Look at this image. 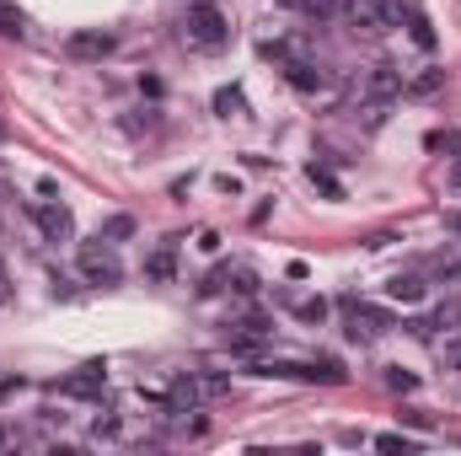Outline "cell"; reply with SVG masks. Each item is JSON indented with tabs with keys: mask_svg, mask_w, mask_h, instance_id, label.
<instances>
[{
	"mask_svg": "<svg viewBox=\"0 0 461 456\" xmlns=\"http://www.w3.org/2000/svg\"><path fill=\"white\" fill-rule=\"evenodd\" d=\"M183 32H188V43H193V48H204V54H220V48L231 43V22H226V11H220V5H209V0L188 5Z\"/></svg>",
	"mask_w": 461,
	"mask_h": 456,
	"instance_id": "cell-1",
	"label": "cell"
},
{
	"mask_svg": "<svg viewBox=\"0 0 461 456\" xmlns=\"http://www.w3.org/2000/svg\"><path fill=\"white\" fill-rule=\"evenodd\" d=\"M75 263H81V280H86V285H102V290H107V285H118V280H124L118 258H113L107 247H97V242H86Z\"/></svg>",
	"mask_w": 461,
	"mask_h": 456,
	"instance_id": "cell-2",
	"label": "cell"
},
{
	"mask_svg": "<svg viewBox=\"0 0 461 456\" xmlns=\"http://www.w3.org/2000/svg\"><path fill=\"white\" fill-rule=\"evenodd\" d=\"M113 48H118V38H113V32H102V27H81V32H70V38H64V54H70V59H81V65L107 59Z\"/></svg>",
	"mask_w": 461,
	"mask_h": 456,
	"instance_id": "cell-3",
	"label": "cell"
},
{
	"mask_svg": "<svg viewBox=\"0 0 461 456\" xmlns=\"http://www.w3.org/2000/svg\"><path fill=\"white\" fill-rule=\"evenodd\" d=\"M344 312H349V328H344V333H349L354 344H371V339H381V333L392 328V317H387L381 306H360V301H344Z\"/></svg>",
	"mask_w": 461,
	"mask_h": 456,
	"instance_id": "cell-4",
	"label": "cell"
},
{
	"mask_svg": "<svg viewBox=\"0 0 461 456\" xmlns=\"http://www.w3.org/2000/svg\"><path fill=\"white\" fill-rule=\"evenodd\" d=\"M32 220H38V231H43L48 242H70V237H75V215H70L59 199H43V204H32Z\"/></svg>",
	"mask_w": 461,
	"mask_h": 456,
	"instance_id": "cell-5",
	"label": "cell"
},
{
	"mask_svg": "<svg viewBox=\"0 0 461 456\" xmlns=\"http://www.w3.org/2000/svg\"><path fill=\"white\" fill-rule=\"evenodd\" d=\"M102 387H107V366H102V360H86L75 376L59 382V392H70V398H97Z\"/></svg>",
	"mask_w": 461,
	"mask_h": 456,
	"instance_id": "cell-6",
	"label": "cell"
},
{
	"mask_svg": "<svg viewBox=\"0 0 461 456\" xmlns=\"http://www.w3.org/2000/svg\"><path fill=\"white\" fill-rule=\"evenodd\" d=\"M365 91H371V102H392V97H403V91H408V81H403V70H397V65H376V70L365 75Z\"/></svg>",
	"mask_w": 461,
	"mask_h": 456,
	"instance_id": "cell-7",
	"label": "cell"
},
{
	"mask_svg": "<svg viewBox=\"0 0 461 456\" xmlns=\"http://www.w3.org/2000/svg\"><path fill=\"white\" fill-rule=\"evenodd\" d=\"M285 81H290L295 91H306V97H312V91H328V70H317L312 59H295V54L285 59Z\"/></svg>",
	"mask_w": 461,
	"mask_h": 456,
	"instance_id": "cell-8",
	"label": "cell"
},
{
	"mask_svg": "<svg viewBox=\"0 0 461 456\" xmlns=\"http://www.w3.org/2000/svg\"><path fill=\"white\" fill-rule=\"evenodd\" d=\"M145 280H156V285L177 280V247H172V242H161V247L145 258Z\"/></svg>",
	"mask_w": 461,
	"mask_h": 456,
	"instance_id": "cell-9",
	"label": "cell"
},
{
	"mask_svg": "<svg viewBox=\"0 0 461 456\" xmlns=\"http://www.w3.org/2000/svg\"><path fill=\"white\" fill-rule=\"evenodd\" d=\"M344 16L360 27V32H381V0H344Z\"/></svg>",
	"mask_w": 461,
	"mask_h": 456,
	"instance_id": "cell-10",
	"label": "cell"
},
{
	"mask_svg": "<svg viewBox=\"0 0 461 456\" xmlns=\"http://www.w3.org/2000/svg\"><path fill=\"white\" fill-rule=\"evenodd\" d=\"M306 371H312V382H322V387H344V382H349V371H344L338 355H317Z\"/></svg>",
	"mask_w": 461,
	"mask_h": 456,
	"instance_id": "cell-11",
	"label": "cell"
},
{
	"mask_svg": "<svg viewBox=\"0 0 461 456\" xmlns=\"http://www.w3.org/2000/svg\"><path fill=\"white\" fill-rule=\"evenodd\" d=\"M403 27H408V38H414V48H424V54H435V43H440V38H435V22L424 16V5H419V11H414V16H408Z\"/></svg>",
	"mask_w": 461,
	"mask_h": 456,
	"instance_id": "cell-12",
	"label": "cell"
},
{
	"mask_svg": "<svg viewBox=\"0 0 461 456\" xmlns=\"http://www.w3.org/2000/svg\"><path fill=\"white\" fill-rule=\"evenodd\" d=\"M387 296L414 306V301H424V280H419V274H397V280H387Z\"/></svg>",
	"mask_w": 461,
	"mask_h": 456,
	"instance_id": "cell-13",
	"label": "cell"
},
{
	"mask_svg": "<svg viewBox=\"0 0 461 456\" xmlns=\"http://www.w3.org/2000/svg\"><path fill=\"white\" fill-rule=\"evenodd\" d=\"M129 237H134V215H107L102 231H97V242H107V247L113 242H129Z\"/></svg>",
	"mask_w": 461,
	"mask_h": 456,
	"instance_id": "cell-14",
	"label": "cell"
},
{
	"mask_svg": "<svg viewBox=\"0 0 461 456\" xmlns=\"http://www.w3.org/2000/svg\"><path fill=\"white\" fill-rule=\"evenodd\" d=\"M215 113H220V118H242V113H247V97H242L236 86H220V91H215Z\"/></svg>",
	"mask_w": 461,
	"mask_h": 456,
	"instance_id": "cell-15",
	"label": "cell"
},
{
	"mask_svg": "<svg viewBox=\"0 0 461 456\" xmlns=\"http://www.w3.org/2000/svg\"><path fill=\"white\" fill-rule=\"evenodd\" d=\"M306 177H312V188H322L328 199H344V183H338L328 167H317V161H312V167H306Z\"/></svg>",
	"mask_w": 461,
	"mask_h": 456,
	"instance_id": "cell-16",
	"label": "cell"
},
{
	"mask_svg": "<svg viewBox=\"0 0 461 456\" xmlns=\"http://www.w3.org/2000/svg\"><path fill=\"white\" fill-rule=\"evenodd\" d=\"M414 11H419V0H381V22L387 27H403Z\"/></svg>",
	"mask_w": 461,
	"mask_h": 456,
	"instance_id": "cell-17",
	"label": "cell"
},
{
	"mask_svg": "<svg viewBox=\"0 0 461 456\" xmlns=\"http://www.w3.org/2000/svg\"><path fill=\"white\" fill-rule=\"evenodd\" d=\"M226 285H231L236 296H258V274H252V269H242V263H236V269H226Z\"/></svg>",
	"mask_w": 461,
	"mask_h": 456,
	"instance_id": "cell-18",
	"label": "cell"
},
{
	"mask_svg": "<svg viewBox=\"0 0 461 456\" xmlns=\"http://www.w3.org/2000/svg\"><path fill=\"white\" fill-rule=\"evenodd\" d=\"M295 317L322 328V323H328V301H322V296H306V301H295Z\"/></svg>",
	"mask_w": 461,
	"mask_h": 456,
	"instance_id": "cell-19",
	"label": "cell"
},
{
	"mask_svg": "<svg viewBox=\"0 0 461 456\" xmlns=\"http://www.w3.org/2000/svg\"><path fill=\"white\" fill-rule=\"evenodd\" d=\"M387 387H392L397 398H408V392H419V376L403 371V366H387Z\"/></svg>",
	"mask_w": 461,
	"mask_h": 456,
	"instance_id": "cell-20",
	"label": "cell"
},
{
	"mask_svg": "<svg viewBox=\"0 0 461 456\" xmlns=\"http://www.w3.org/2000/svg\"><path fill=\"white\" fill-rule=\"evenodd\" d=\"M193 403H199V382H188V376H183V382L172 387V414H188Z\"/></svg>",
	"mask_w": 461,
	"mask_h": 456,
	"instance_id": "cell-21",
	"label": "cell"
},
{
	"mask_svg": "<svg viewBox=\"0 0 461 456\" xmlns=\"http://www.w3.org/2000/svg\"><path fill=\"white\" fill-rule=\"evenodd\" d=\"M0 32H5V38H21V32H27V16H21L16 5H5V0H0Z\"/></svg>",
	"mask_w": 461,
	"mask_h": 456,
	"instance_id": "cell-22",
	"label": "cell"
},
{
	"mask_svg": "<svg viewBox=\"0 0 461 456\" xmlns=\"http://www.w3.org/2000/svg\"><path fill=\"white\" fill-rule=\"evenodd\" d=\"M440 86H446V70H424L419 81H408V91H414V97H430V91H440Z\"/></svg>",
	"mask_w": 461,
	"mask_h": 456,
	"instance_id": "cell-23",
	"label": "cell"
},
{
	"mask_svg": "<svg viewBox=\"0 0 461 456\" xmlns=\"http://www.w3.org/2000/svg\"><path fill=\"white\" fill-rule=\"evenodd\" d=\"M295 11H301V16H317V22H322V16H333V11H338V0H295Z\"/></svg>",
	"mask_w": 461,
	"mask_h": 456,
	"instance_id": "cell-24",
	"label": "cell"
},
{
	"mask_svg": "<svg viewBox=\"0 0 461 456\" xmlns=\"http://www.w3.org/2000/svg\"><path fill=\"white\" fill-rule=\"evenodd\" d=\"M376 446H381V452H414V441H408V435H397V430H392V435H376Z\"/></svg>",
	"mask_w": 461,
	"mask_h": 456,
	"instance_id": "cell-25",
	"label": "cell"
},
{
	"mask_svg": "<svg viewBox=\"0 0 461 456\" xmlns=\"http://www.w3.org/2000/svg\"><path fill=\"white\" fill-rule=\"evenodd\" d=\"M199 392H209V398H226V392H231V382H226V376H204V382H199Z\"/></svg>",
	"mask_w": 461,
	"mask_h": 456,
	"instance_id": "cell-26",
	"label": "cell"
},
{
	"mask_svg": "<svg viewBox=\"0 0 461 456\" xmlns=\"http://www.w3.org/2000/svg\"><path fill=\"white\" fill-rule=\"evenodd\" d=\"M397 419H403V425H414V430H430V425H435V419H430V414H424V409H403V414H397Z\"/></svg>",
	"mask_w": 461,
	"mask_h": 456,
	"instance_id": "cell-27",
	"label": "cell"
},
{
	"mask_svg": "<svg viewBox=\"0 0 461 456\" xmlns=\"http://www.w3.org/2000/svg\"><path fill=\"white\" fill-rule=\"evenodd\" d=\"M440 355H446V371H461V333L446 344V349H440Z\"/></svg>",
	"mask_w": 461,
	"mask_h": 456,
	"instance_id": "cell-28",
	"label": "cell"
},
{
	"mask_svg": "<svg viewBox=\"0 0 461 456\" xmlns=\"http://www.w3.org/2000/svg\"><path fill=\"white\" fill-rule=\"evenodd\" d=\"M183 435H193V441L209 435V419H183Z\"/></svg>",
	"mask_w": 461,
	"mask_h": 456,
	"instance_id": "cell-29",
	"label": "cell"
},
{
	"mask_svg": "<svg viewBox=\"0 0 461 456\" xmlns=\"http://www.w3.org/2000/svg\"><path fill=\"white\" fill-rule=\"evenodd\" d=\"M91 430H97V441H102V435H118V419H113V414H107V419H97V425H91Z\"/></svg>",
	"mask_w": 461,
	"mask_h": 456,
	"instance_id": "cell-30",
	"label": "cell"
},
{
	"mask_svg": "<svg viewBox=\"0 0 461 456\" xmlns=\"http://www.w3.org/2000/svg\"><path fill=\"white\" fill-rule=\"evenodd\" d=\"M446 151H451V156H461V129H451V134H446Z\"/></svg>",
	"mask_w": 461,
	"mask_h": 456,
	"instance_id": "cell-31",
	"label": "cell"
},
{
	"mask_svg": "<svg viewBox=\"0 0 461 456\" xmlns=\"http://www.w3.org/2000/svg\"><path fill=\"white\" fill-rule=\"evenodd\" d=\"M446 226H451V237H461V210H451V215H446Z\"/></svg>",
	"mask_w": 461,
	"mask_h": 456,
	"instance_id": "cell-32",
	"label": "cell"
},
{
	"mask_svg": "<svg viewBox=\"0 0 461 456\" xmlns=\"http://www.w3.org/2000/svg\"><path fill=\"white\" fill-rule=\"evenodd\" d=\"M5 301H11V285H5V274H0V306H5Z\"/></svg>",
	"mask_w": 461,
	"mask_h": 456,
	"instance_id": "cell-33",
	"label": "cell"
},
{
	"mask_svg": "<svg viewBox=\"0 0 461 456\" xmlns=\"http://www.w3.org/2000/svg\"><path fill=\"white\" fill-rule=\"evenodd\" d=\"M451 183H457V188H461V167H457V172H451Z\"/></svg>",
	"mask_w": 461,
	"mask_h": 456,
	"instance_id": "cell-34",
	"label": "cell"
},
{
	"mask_svg": "<svg viewBox=\"0 0 461 456\" xmlns=\"http://www.w3.org/2000/svg\"><path fill=\"white\" fill-rule=\"evenodd\" d=\"M0 446H5V425H0Z\"/></svg>",
	"mask_w": 461,
	"mask_h": 456,
	"instance_id": "cell-35",
	"label": "cell"
},
{
	"mask_svg": "<svg viewBox=\"0 0 461 456\" xmlns=\"http://www.w3.org/2000/svg\"><path fill=\"white\" fill-rule=\"evenodd\" d=\"M0 140H5V129H0Z\"/></svg>",
	"mask_w": 461,
	"mask_h": 456,
	"instance_id": "cell-36",
	"label": "cell"
}]
</instances>
